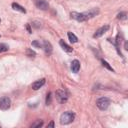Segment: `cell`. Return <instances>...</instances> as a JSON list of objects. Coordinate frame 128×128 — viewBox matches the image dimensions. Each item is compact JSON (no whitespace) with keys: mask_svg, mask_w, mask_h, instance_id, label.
I'll return each instance as SVG.
<instances>
[{"mask_svg":"<svg viewBox=\"0 0 128 128\" xmlns=\"http://www.w3.org/2000/svg\"><path fill=\"white\" fill-rule=\"evenodd\" d=\"M75 118V113L72 112V111H66L64 112L61 117H60V123L62 125H67V124H70Z\"/></svg>","mask_w":128,"mask_h":128,"instance_id":"6da1fadb","label":"cell"},{"mask_svg":"<svg viewBox=\"0 0 128 128\" xmlns=\"http://www.w3.org/2000/svg\"><path fill=\"white\" fill-rule=\"evenodd\" d=\"M96 105L100 110H106L110 105V99L107 97H101L96 101Z\"/></svg>","mask_w":128,"mask_h":128,"instance_id":"7a4b0ae2","label":"cell"},{"mask_svg":"<svg viewBox=\"0 0 128 128\" xmlns=\"http://www.w3.org/2000/svg\"><path fill=\"white\" fill-rule=\"evenodd\" d=\"M55 95H56V99H57V101H58L59 103H61V104L67 102V100H68V93H67L65 90L59 89V90L56 91Z\"/></svg>","mask_w":128,"mask_h":128,"instance_id":"3957f363","label":"cell"},{"mask_svg":"<svg viewBox=\"0 0 128 128\" xmlns=\"http://www.w3.org/2000/svg\"><path fill=\"white\" fill-rule=\"evenodd\" d=\"M70 16H71V18H73V19H75V20H77L79 22H83V21H86V20L89 19L88 16H87V14H86V12H83V13L71 12Z\"/></svg>","mask_w":128,"mask_h":128,"instance_id":"277c9868","label":"cell"},{"mask_svg":"<svg viewBox=\"0 0 128 128\" xmlns=\"http://www.w3.org/2000/svg\"><path fill=\"white\" fill-rule=\"evenodd\" d=\"M10 106H11V100L9 97L3 96L0 98V108L2 110H7L10 108Z\"/></svg>","mask_w":128,"mask_h":128,"instance_id":"5b68a950","label":"cell"},{"mask_svg":"<svg viewBox=\"0 0 128 128\" xmlns=\"http://www.w3.org/2000/svg\"><path fill=\"white\" fill-rule=\"evenodd\" d=\"M109 25H104V26H102V27H100L99 29H97L96 30V32L94 33V35H93V37L94 38H99V37H101L105 32H107L108 30H109Z\"/></svg>","mask_w":128,"mask_h":128,"instance_id":"8992f818","label":"cell"},{"mask_svg":"<svg viewBox=\"0 0 128 128\" xmlns=\"http://www.w3.org/2000/svg\"><path fill=\"white\" fill-rule=\"evenodd\" d=\"M35 5L40 10H47L49 8V4H48V2L46 0H36L35 1Z\"/></svg>","mask_w":128,"mask_h":128,"instance_id":"52a82bcc","label":"cell"},{"mask_svg":"<svg viewBox=\"0 0 128 128\" xmlns=\"http://www.w3.org/2000/svg\"><path fill=\"white\" fill-rule=\"evenodd\" d=\"M45 79L44 78H41V79H39V80H37V81H35V82H33L32 83V89L33 90H38V89H40L44 84H45Z\"/></svg>","mask_w":128,"mask_h":128,"instance_id":"ba28073f","label":"cell"},{"mask_svg":"<svg viewBox=\"0 0 128 128\" xmlns=\"http://www.w3.org/2000/svg\"><path fill=\"white\" fill-rule=\"evenodd\" d=\"M42 48L44 49V51H45V53H46L47 55H50V54L52 53V45H51L50 42H48V41H43Z\"/></svg>","mask_w":128,"mask_h":128,"instance_id":"9c48e42d","label":"cell"},{"mask_svg":"<svg viewBox=\"0 0 128 128\" xmlns=\"http://www.w3.org/2000/svg\"><path fill=\"white\" fill-rule=\"evenodd\" d=\"M79 69H80V62L78 60H76V59L73 60L72 63H71V70H72V72L77 73L79 71Z\"/></svg>","mask_w":128,"mask_h":128,"instance_id":"30bf717a","label":"cell"},{"mask_svg":"<svg viewBox=\"0 0 128 128\" xmlns=\"http://www.w3.org/2000/svg\"><path fill=\"white\" fill-rule=\"evenodd\" d=\"M59 44H60V46L62 47V49H63L64 51H66V52H68V53H70V52L73 51V48L70 47L66 42H64V40H60V41H59Z\"/></svg>","mask_w":128,"mask_h":128,"instance_id":"8fae6325","label":"cell"},{"mask_svg":"<svg viewBox=\"0 0 128 128\" xmlns=\"http://www.w3.org/2000/svg\"><path fill=\"white\" fill-rule=\"evenodd\" d=\"M12 8L14 9V10H16V11H19V12H21V13H26V9L24 8V7H22L21 5H19L18 3H12Z\"/></svg>","mask_w":128,"mask_h":128,"instance_id":"7c38bea8","label":"cell"},{"mask_svg":"<svg viewBox=\"0 0 128 128\" xmlns=\"http://www.w3.org/2000/svg\"><path fill=\"white\" fill-rule=\"evenodd\" d=\"M67 35H68V38H69L70 42H72V43H76V42L78 41V38H77V37H76V35H75V34H73L72 32H68V33H67Z\"/></svg>","mask_w":128,"mask_h":128,"instance_id":"4fadbf2b","label":"cell"},{"mask_svg":"<svg viewBox=\"0 0 128 128\" xmlns=\"http://www.w3.org/2000/svg\"><path fill=\"white\" fill-rule=\"evenodd\" d=\"M31 26L35 29H39L41 26H42V23L39 21V20H33L32 23H31Z\"/></svg>","mask_w":128,"mask_h":128,"instance_id":"5bb4252c","label":"cell"},{"mask_svg":"<svg viewBox=\"0 0 128 128\" xmlns=\"http://www.w3.org/2000/svg\"><path fill=\"white\" fill-rule=\"evenodd\" d=\"M43 125V121L42 120H36L34 123L31 124V128H38V127H41Z\"/></svg>","mask_w":128,"mask_h":128,"instance_id":"9a60e30c","label":"cell"},{"mask_svg":"<svg viewBox=\"0 0 128 128\" xmlns=\"http://www.w3.org/2000/svg\"><path fill=\"white\" fill-rule=\"evenodd\" d=\"M26 55H27L28 57H31V58H34V57L36 56V53H35V51H33L32 49H30V48H28V49H26Z\"/></svg>","mask_w":128,"mask_h":128,"instance_id":"2e32d148","label":"cell"},{"mask_svg":"<svg viewBox=\"0 0 128 128\" xmlns=\"http://www.w3.org/2000/svg\"><path fill=\"white\" fill-rule=\"evenodd\" d=\"M117 18L119 19V20H126V18H127V13L126 12H120V13H118V15H117Z\"/></svg>","mask_w":128,"mask_h":128,"instance_id":"e0dca14e","label":"cell"},{"mask_svg":"<svg viewBox=\"0 0 128 128\" xmlns=\"http://www.w3.org/2000/svg\"><path fill=\"white\" fill-rule=\"evenodd\" d=\"M101 62H102V65L104 66V67H106L108 70H110V71H112V72H114V69L109 65V63L108 62H106L105 60H101Z\"/></svg>","mask_w":128,"mask_h":128,"instance_id":"ac0fdd59","label":"cell"},{"mask_svg":"<svg viewBox=\"0 0 128 128\" xmlns=\"http://www.w3.org/2000/svg\"><path fill=\"white\" fill-rule=\"evenodd\" d=\"M8 49H9V46L6 45L5 43H1L0 44V53L1 52H5V51H8Z\"/></svg>","mask_w":128,"mask_h":128,"instance_id":"d6986e66","label":"cell"},{"mask_svg":"<svg viewBox=\"0 0 128 128\" xmlns=\"http://www.w3.org/2000/svg\"><path fill=\"white\" fill-rule=\"evenodd\" d=\"M52 102V96H51V92H49L46 96V105H50Z\"/></svg>","mask_w":128,"mask_h":128,"instance_id":"ffe728a7","label":"cell"},{"mask_svg":"<svg viewBox=\"0 0 128 128\" xmlns=\"http://www.w3.org/2000/svg\"><path fill=\"white\" fill-rule=\"evenodd\" d=\"M32 46H35L37 48H42V44H40L38 41H32Z\"/></svg>","mask_w":128,"mask_h":128,"instance_id":"44dd1931","label":"cell"},{"mask_svg":"<svg viewBox=\"0 0 128 128\" xmlns=\"http://www.w3.org/2000/svg\"><path fill=\"white\" fill-rule=\"evenodd\" d=\"M26 28H27V30H28L29 33H32V32H31V29H30V24H27V25H26Z\"/></svg>","mask_w":128,"mask_h":128,"instance_id":"7402d4cb","label":"cell"},{"mask_svg":"<svg viewBox=\"0 0 128 128\" xmlns=\"http://www.w3.org/2000/svg\"><path fill=\"white\" fill-rule=\"evenodd\" d=\"M48 127H54V122H53V121H51V122L48 124Z\"/></svg>","mask_w":128,"mask_h":128,"instance_id":"603a6c76","label":"cell"},{"mask_svg":"<svg viewBox=\"0 0 128 128\" xmlns=\"http://www.w3.org/2000/svg\"><path fill=\"white\" fill-rule=\"evenodd\" d=\"M125 49H126V50L128 49V48H127V42H125Z\"/></svg>","mask_w":128,"mask_h":128,"instance_id":"cb8c5ba5","label":"cell"},{"mask_svg":"<svg viewBox=\"0 0 128 128\" xmlns=\"http://www.w3.org/2000/svg\"><path fill=\"white\" fill-rule=\"evenodd\" d=\"M0 21H1V20H0Z\"/></svg>","mask_w":128,"mask_h":128,"instance_id":"d4e9b609","label":"cell"}]
</instances>
